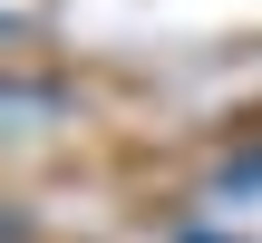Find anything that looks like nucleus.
<instances>
[{
  "mask_svg": "<svg viewBox=\"0 0 262 243\" xmlns=\"http://www.w3.org/2000/svg\"><path fill=\"white\" fill-rule=\"evenodd\" d=\"M185 243H224V234H185Z\"/></svg>",
  "mask_w": 262,
  "mask_h": 243,
  "instance_id": "obj_1",
  "label": "nucleus"
}]
</instances>
